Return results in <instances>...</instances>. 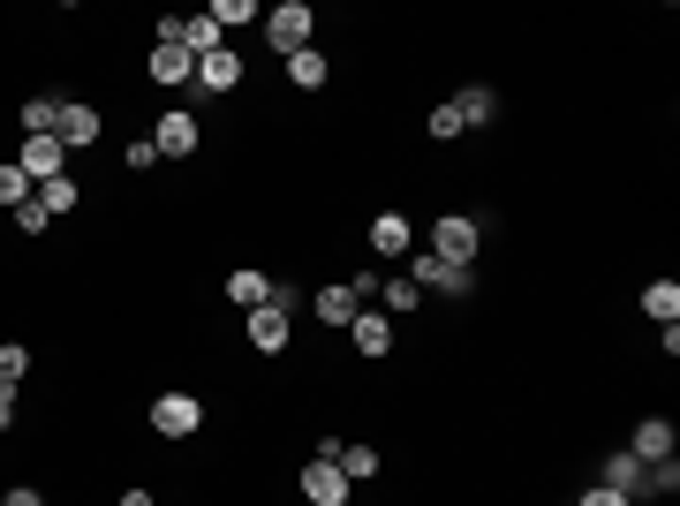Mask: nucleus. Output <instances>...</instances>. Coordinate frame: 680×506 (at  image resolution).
<instances>
[{"label":"nucleus","mask_w":680,"mask_h":506,"mask_svg":"<svg viewBox=\"0 0 680 506\" xmlns=\"http://www.w3.org/2000/svg\"><path fill=\"white\" fill-rule=\"evenodd\" d=\"M371 250H379V257H409V250H416L409 211H379V219H371Z\"/></svg>","instance_id":"9d476101"},{"label":"nucleus","mask_w":680,"mask_h":506,"mask_svg":"<svg viewBox=\"0 0 680 506\" xmlns=\"http://www.w3.org/2000/svg\"><path fill=\"white\" fill-rule=\"evenodd\" d=\"M326 76H333V69H326V53H318V45H302V53H288V84H296V91H318Z\"/></svg>","instance_id":"dca6fc26"},{"label":"nucleus","mask_w":680,"mask_h":506,"mask_svg":"<svg viewBox=\"0 0 680 506\" xmlns=\"http://www.w3.org/2000/svg\"><path fill=\"white\" fill-rule=\"evenodd\" d=\"M416 302H424V288H416V280H409V272H401V280H393V288H385V310H393V318H401V310H416Z\"/></svg>","instance_id":"393cba45"},{"label":"nucleus","mask_w":680,"mask_h":506,"mask_svg":"<svg viewBox=\"0 0 680 506\" xmlns=\"http://www.w3.org/2000/svg\"><path fill=\"white\" fill-rule=\"evenodd\" d=\"M310 310H318L326 326H356V310H363V302H356V288H318V302H310Z\"/></svg>","instance_id":"a211bd4d"},{"label":"nucleus","mask_w":680,"mask_h":506,"mask_svg":"<svg viewBox=\"0 0 680 506\" xmlns=\"http://www.w3.org/2000/svg\"><path fill=\"white\" fill-rule=\"evenodd\" d=\"M227 302L250 318V310H265V302H272V280H265L257 265H243V272H227Z\"/></svg>","instance_id":"9b49d317"},{"label":"nucleus","mask_w":680,"mask_h":506,"mask_svg":"<svg viewBox=\"0 0 680 506\" xmlns=\"http://www.w3.org/2000/svg\"><path fill=\"white\" fill-rule=\"evenodd\" d=\"M205 16H213L219 31H227V23H257V8H250V0H213Z\"/></svg>","instance_id":"b1692460"},{"label":"nucleus","mask_w":680,"mask_h":506,"mask_svg":"<svg viewBox=\"0 0 680 506\" xmlns=\"http://www.w3.org/2000/svg\"><path fill=\"white\" fill-rule=\"evenodd\" d=\"M348 340H356L363 355H385V348H393V318H379V310H356V326H348Z\"/></svg>","instance_id":"2eb2a0df"},{"label":"nucleus","mask_w":680,"mask_h":506,"mask_svg":"<svg viewBox=\"0 0 680 506\" xmlns=\"http://www.w3.org/2000/svg\"><path fill=\"white\" fill-rule=\"evenodd\" d=\"M431 136H439V144H454V136H462V114H454V106H439V114H431Z\"/></svg>","instance_id":"c85d7f7f"},{"label":"nucleus","mask_w":680,"mask_h":506,"mask_svg":"<svg viewBox=\"0 0 680 506\" xmlns=\"http://www.w3.org/2000/svg\"><path fill=\"white\" fill-rule=\"evenodd\" d=\"M122 159H128V174H144V167H159V144H152V136H144V144H128Z\"/></svg>","instance_id":"cd10ccee"},{"label":"nucleus","mask_w":680,"mask_h":506,"mask_svg":"<svg viewBox=\"0 0 680 506\" xmlns=\"http://www.w3.org/2000/svg\"><path fill=\"white\" fill-rule=\"evenodd\" d=\"M628 454H636L642 468H650V462H673V423H666V416H642L636 438H628Z\"/></svg>","instance_id":"1a4fd4ad"},{"label":"nucleus","mask_w":680,"mask_h":506,"mask_svg":"<svg viewBox=\"0 0 680 506\" xmlns=\"http://www.w3.org/2000/svg\"><path fill=\"white\" fill-rule=\"evenodd\" d=\"M243 326H250V348H257V355H280V348H288V333H296L288 302H265V310H250V318H243Z\"/></svg>","instance_id":"39448f33"},{"label":"nucleus","mask_w":680,"mask_h":506,"mask_svg":"<svg viewBox=\"0 0 680 506\" xmlns=\"http://www.w3.org/2000/svg\"><path fill=\"white\" fill-rule=\"evenodd\" d=\"M39 205L45 211H76V182L61 174V182H39Z\"/></svg>","instance_id":"5701e85b"},{"label":"nucleus","mask_w":680,"mask_h":506,"mask_svg":"<svg viewBox=\"0 0 680 506\" xmlns=\"http://www.w3.org/2000/svg\"><path fill=\"white\" fill-rule=\"evenodd\" d=\"M476 250H484V227L462 219V211H446V219L431 227V257H446V265H476Z\"/></svg>","instance_id":"f257e3e1"},{"label":"nucleus","mask_w":680,"mask_h":506,"mask_svg":"<svg viewBox=\"0 0 680 506\" xmlns=\"http://www.w3.org/2000/svg\"><path fill=\"white\" fill-rule=\"evenodd\" d=\"M23 136H61V99H23Z\"/></svg>","instance_id":"aec40b11"},{"label":"nucleus","mask_w":680,"mask_h":506,"mask_svg":"<svg viewBox=\"0 0 680 506\" xmlns=\"http://www.w3.org/2000/svg\"><path fill=\"white\" fill-rule=\"evenodd\" d=\"M348 492H356V484H348L333 462H302V499L310 506H348Z\"/></svg>","instance_id":"0eeeda50"},{"label":"nucleus","mask_w":680,"mask_h":506,"mask_svg":"<svg viewBox=\"0 0 680 506\" xmlns=\"http://www.w3.org/2000/svg\"><path fill=\"white\" fill-rule=\"evenodd\" d=\"M454 114H462V128H484L492 114H499V99H492L484 84H462V99H454Z\"/></svg>","instance_id":"6ab92c4d"},{"label":"nucleus","mask_w":680,"mask_h":506,"mask_svg":"<svg viewBox=\"0 0 680 506\" xmlns=\"http://www.w3.org/2000/svg\"><path fill=\"white\" fill-rule=\"evenodd\" d=\"M144 69H152V84H197V61H189L182 45H152Z\"/></svg>","instance_id":"f8f14e48"},{"label":"nucleus","mask_w":680,"mask_h":506,"mask_svg":"<svg viewBox=\"0 0 680 506\" xmlns=\"http://www.w3.org/2000/svg\"><path fill=\"white\" fill-rule=\"evenodd\" d=\"M61 152H69L61 136H23V152H16V167L31 174V189H39V182H61Z\"/></svg>","instance_id":"423d86ee"},{"label":"nucleus","mask_w":680,"mask_h":506,"mask_svg":"<svg viewBox=\"0 0 680 506\" xmlns=\"http://www.w3.org/2000/svg\"><path fill=\"white\" fill-rule=\"evenodd\" d=\"M122 506H152V492H122Z\"/></svg>","instance_id":"473e14b6"},{"label":"nucleus","mask_w":680,"mask_h":506,"mask_svg":"<svg viewBox=\"0 0 680 506\" xmlns=\"http://www.w3.org/2000/svg\"><path fill=\"white\" fill-rule=\"evenodd\" d=\"M197 136H205V128H197V114H182V106H174L167 122L152 128V144H159V159H189V152H197Z\"/></svg>","instance_id":"6e6552de"},{"label":"nucleus","mask_w":680,"mask_h":506,"mask_svg":"<svg viewBox=\"0 0 680 506\" xmlns=\"http://www.w3.org/2000/svg\"><path fill=\"white\" fill-rule=\"evenodd\" d=\"M575 506H636V499H628V492H605V484H597L590 499H575Z\"/></svg>","instance_id":"c756f323"},{"label":"nucleus","mask_w":680,"mask_h":506,"mask_svg":"<svg viewBox=\"0 0 680 506\" xmlns=\"http://www.w3.org/2000/svg\"><path fill=\"white\" fill-rule=\"evenodd\" d=\"M642 318L673 326V318H680V280H650V288H642Z\"/></svg>","instance_id":"f3484780"},{"label":"nucleus","mask_w":680,"mask_h":506,"mask_svg":"<svg viewBox=\"0 0 680 506\" xmlns=\"http://www.w3.org/2000/svg\"><path fill=\"white\" fill-rule=\"evenodd\" d=\"M409 280H416V288H439V296H468V288H476V272H468V265H446V257H409Z\"/></svg>","instance_id":"20e7f679"},{"label":"nucleus","mask_w":680,"mask_h":506,"mask_svg":"<svg viewBox=\"0 0 680 506\" xmlns=\"http://www.w3.org/2000/svg\"><path fill=\"white\" fill-rule=\"evenodd\" d=\"M23 371H31V348H16V340H8V348H0V385H16Z\"/></svg>","instance_id":"a878e982"},{"label":"nucleus","mask_w":680,"mask_h":506,"mask_svg":"<svg viewBox=\"0 0 680 506\" xmlns=\"http://www.w3.org/2000/svg\"><path fill=\"white\" fill-rule=\"evenodd\" d=\"M61 144H99V106H61Z\"/></svg>","instance_id":"412c9836"},{"label":"nucleus","mask_w":680,"mask_h":506,"mask_svg":"<svg viewBox=\"0 0 680 506\" xmlns=\"http://www.w3.org/2000/svg\"><path fill=\"white\" fill-rule=\"evenodd\" d=\"M16 423V385H0V431Z\"/></svg>","instance_id":"2f4dec72"},{"label":"nucleus","mask_w":680,"mask_h":506,"mask_svg":"<svg viewBox=\"0 0 680 506\" xmlns=\"http://www.w3.org/2000/svg\"><path fill=\"white\" fill-rule=\"evenodd\" d=\"M642 476H650V468H642L636 454H628V446H612V454H605V492H628V499H636V492H642Z\"/></svg>","instance_id":"ddd939ff"},{"label":"nucleus","mask_w":680,"mask_h":506,"mask_svg":"<svg viewBox=\"0 0 680 506\" xmlns=\"http://www.w3.org/2000/svg\"><path fill=\"white\" fill-rule=\"evenodd\" d=\"M235 84H243V61H235L227 45H219V53H205V61H197V91H235Z\"/></svg>","instance_id":"4468645a"},{"label":"nucleus","mask_w":680,"mask_h":506,"mask_svg":"<svg viewBox=\"0 0 680 506\" xmlns=\"http://www.w3.org/2000/svg\"><path fill=\"white\" fill-rule=\"evenodd\" d=\"M152 431H159V438H197V431H205V401H197V393H159V401H152Z\"/></svg>","instance_id":"f03ea898"},{"label":"nucleus","mask_w":680,"mask_h":506,"mask_svg":"<svg viewBox=\"0 0 680 506\" xmlns=\"http://www.w3.org/2000/svg\"><path fill=\"white\" fill-rule=\"evenodd\" d=\"M310 23H318V16H310L302 0H280V8L265 16V39H272V53H280V61H288V53H302V45H310Z\"/></svg>","instance_id":"7ed1b4c3"},{"label":"nucleus","mask_w":680,"mask_h":506,"mask_svg":"<svg viewBox=\"0 0 680 506\" xmlns=\"http://www.w3.org/2000/svg\"><path fill=\"white\" fill-rule=\"evenodd\" d=\"M39 189H31V174L16 167V159H0V205H31Z\"/></svg>","instance_id":"4be33fe9"},{"label":"nucleus","mask_w":680,"mask_h":506,"mask_svg":"<svg viewBox=\"0 0 680 506\" xmlns=\"http://www.w3.org/2000/svg\"><path fill=\"white\" fill-rule=\"evenodd\" d=\"M0 506H45V499H39V492H31V484H16V492H8V499H0Z\"/></svg>","instance_id":"7c9ffc66"},{"label":"nucleus","mask_w":680,"mask_h":506,"mask_svg":"<svg viewBox=\"0 0 680 506\" xmlns=\"http://www.w3.org/2000/svg\"><path fill=\"white\" fill-rule=\"evenodd\" d=\"M16 227H23V235H45V227H53V211L31 197V205H16Z\"/></svg>","instance_id":"bb28decb"}]
</instances>
